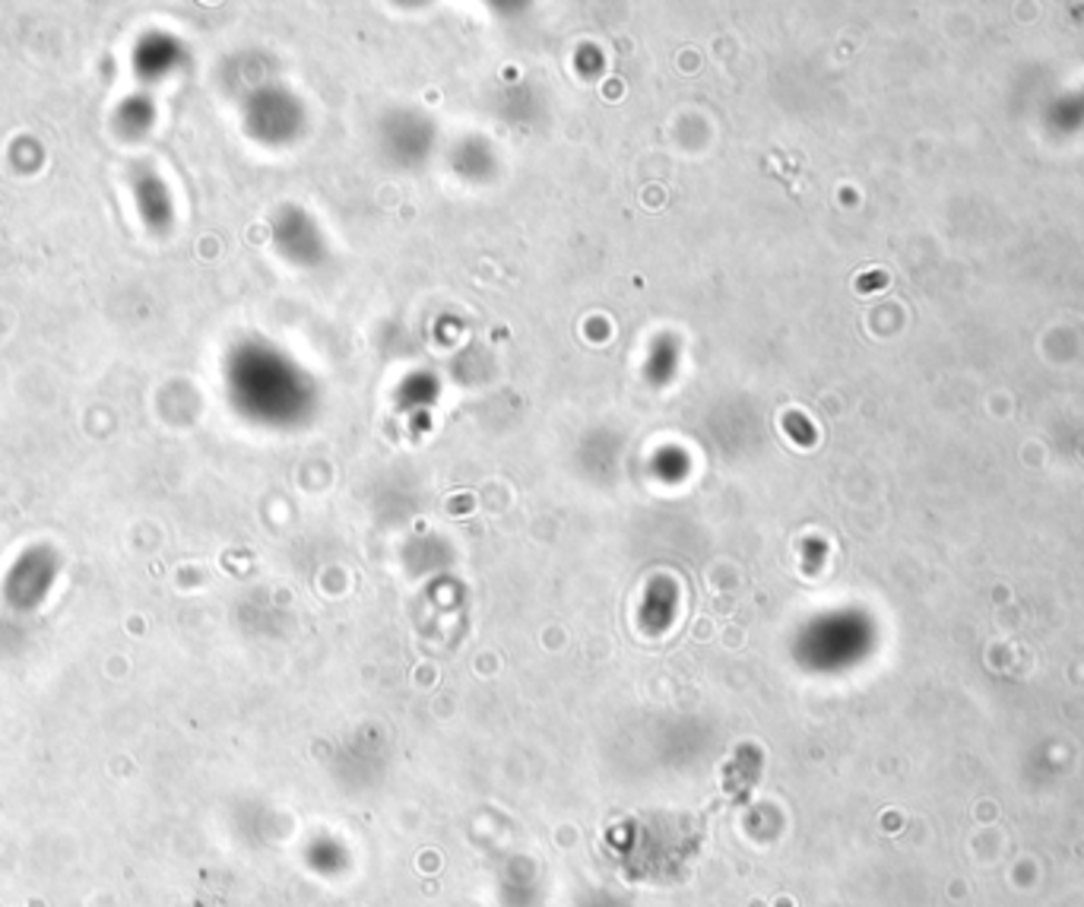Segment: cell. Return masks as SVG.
Returning a JSON list of instances; mask_svg holds the SVG:
<instances>
[{
    "label": "cell",
    "mask_w": 1084,
    "mask_h": 907,
    "mask_svg": "<svg viewBox=\"0 0 1084 907\" xmlns=\"http://www.w3.org/2000/svg\"><path fill=\"white\" fill-rule=\"evenodd\" d=\"M381 144H384V152L394 162H400V166H413V162L418 166L432 152L435 127H432V121L425 115H418V111H394L384 121Z\"/></svg>",
    "instance_id": "6da1fadb"
},
{
    "label": "cell",
    "mask_w": 1084,
    "mask_h": 907,
    "mask_svg": "<svg viewBox=\"0 0 1084 907\" xmlns=\"http://www.w3.org/2000/svg\"><path fill=\"white\" fill-rule=\"evenodd\" d=\"M276 241L289 260L305 264V267H312L324 257V238L317 233L314 219L298 210L283 213V219L276 223Z\"/></svg>",
    "instance_id": "7a4b0ae2"
},
{
    "label": "cell",
    "mask_w": 1084,
    "mask_h": 907,
    "mask_svg": "<svg viewBox=\"0 0 1084 907\" xmlns=\"http://www.w3.org/2000/svg\"><path fill=\"white\" fill-rule=\"evenodd\" d=\"M676 365H679V346L672 337H660L653 339V346L647 349V362H644V375L650 384H669L672 375H676Z\"/></svg>",
    "instance_id": "3957f363"
},
{
    "label": "cell",
    "mask_w": 1084,
    "mask_h": 907,
    "mask_svg": "<svg viewBox=\"0 0 1084 907\" xmlns=\"http://www.w3.org/2000/svg\"><path fill=\"white\" fill-rule=\"evenodd\" d=\"M432 401H435V378H428V375H413L400 387V406L410 410V413L428 406Z\"/></svg>",
    "instance_id": "277c9868"
},
{
    "label": "cell",
    "mask_w": 1084,
    "mask_h": 907,
    "mask_svg": "<svg viewBox=\"0 0 1084 907\" xmlns=\"http://www.w3.org/2000/svg\"><path fill=\"white\" fill-rule=\"evenodd\" d=\"M878 283H885V276H869V279H863V289H869V286H878Z\"/></svg>",
    "instance_id": "5b68a950"
}]
</instances>
